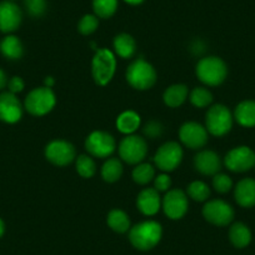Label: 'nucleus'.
<instances>
[{"label":"nucleus","instance_id":"nucleus-1","mask_svg":"<svg viewBox=\"0 0 255 255\" xmlns=\"http://www.w3.org/2000/svg\"><path fill=\"white\" fill-rule=\"evenodd\" d=\"M161 238V225L158 222L148 220L131 228L129 239L139 250H149L155 247Z\"/></svg>","mask_w":255,"mask_h":255},{"label":"nucleus","instance_id":"nucleus-2","mask_svg":"<svg viewBox=\"0 0 255 255\" xmlns=\"http://www.w3.org/2000/svg\"><path fill=\"white\" fill-rule=\"evenodd\" d=\"M197 75L200 82L209 87H217L225 80L228 75L227 64L218 56L203 58L197 64Z\"/></svg>","mask_w":255,"mask_h":255},{"label":"nucleus","instance_id":"nucleus-3","mask_svg":"<svg viewBox=\"0 0 255 255\" xmlns=\"http://www.w3.org/2000/svg\"><path fill=\"white\" fill-rule=\"evenodd\" d=\"M127 80L134 89H150L156 82V72L150 63L144 59H136L128 68Z\"/></svg>","mask_w":255,"mask_h":255},{"label":"nucleus","instance_id":"nucleus-4","mask_svg":"<svg viewBox=\"0 0 255 255\" xmlns=\"http://www.w3.org/2000/svg\"><path fill=\"white\" fill-rule=\"evenodd\" d=\"M117 69L115 55L108 49H98L93 58L92 72L95 83L102 87L107 85L113 79Z\"/></svg>","mask_w":255,"mask_h":255},{"label":"nucleus","instance_id":"nucleus-5","mask_svg":"<svg viewBox=\"0 0 255 255\" xmlns=\"http://www.w3.org/2000/svg\"><path fill=\"white\" fill-rule=\"evenodd\" d=\"M55 103L56 98L51 88L41 87L35 88L26 95L24 107L31 115L43 117V115L48 114L49 112L53 110V108L55 107Z\"/></svg>","mask_w":255,"mask_h":255},{"label":"nucleus","instance_id":"nucleus-6","mask_svg":"<svg viewBox=\"0 0 255 255\" xmlns=\"http://www.w3.org/2000/svg\"><path fill=\"white\" fill-rule=\"evenodd\" d=\"M207 129L214 136H223L230 131L233 127V117L225 105L217 104L210 108L205 119Z\"/></svg>","mask_w":255,"mask_h":255},{"label":"nucleus","instance_id":"nucleus-7","mask_svg":"<svg viewBox=\"0 0 255 255\" xmlns=\"http://www.w3.org/2000/svg\"><path fill=\"white\" fill-rule=\"evenodd\" d=\"M148 153L146 141L141 136L128 135L119 145V155L125 163L139 164L144 160Z\"/></svg>","mask_w":255,"mask_h":255},{"label":"nucleus","instance_id":"nucleus-8","mask_svg":"<svg viewBox=\"0 0 255 255\" xmlns=\"http://www.w3.org/2000/svg\"><path fill=\"white\" fill-rule=\"evenodd\" d=\"M203 215L212 224L225 227L232 223L233 218H234V209L224 200L214 199L204 205Z\"/></svg>","mask_w":255,"mask_h":255},{"label":"nucleus","instance_id":"nucleus-9","mask_svg":"<svg viewBox=\"0 0 255 255\" xmlns=\"http://www.w3.org/2000/svg\"><path fill=\"white\" fill-rule=\"evenodd\" d=\"M183 159V149L175 141H168L158 149L155 154L156 166L163 171H173Z\"/></svg>","mask_w":255,"mask_h":255},{"label":"nucleus","instance_id":"nucleus-10","mask_svg":"<svg viewBox=\"0 0 255 255\" xmlns=\"http://www.w3.org/2000/svg\"><path fill=\"white\" fill-rule=\"evenodd\" d=\"M85 149L95 158H108L115 150V139L105 131H93L87 138Z\"/></svg>","mask_w":255,"mask_h":255},{"label":"nucleus","instance_id":"nucleus-11","mask_svg":"<svg viewBox=\"0 0 255 255\" xmlns=\"http://www.w3.org/2000/svg\"><path fill=\"white\" fill-rule=\"evenodd\" d=\"M224 164L229 170L235 173L248 171L255 165V153L248 146H238L227 154Z\"/></svg>","mask_w":255,"mask_h":255},{"label":"nucleus","instance_id":"nucleus-12","mask_svg":"<svg viewBox=\"0 0 255 255\" xmlns=\"http://www.w3.org/2000/svg\"><path fill=\"white\" fill-rule=\"evenodd\" d=\"M188 198L186 194L180 189H173L169 190L163 198V209L164 213L170 219H180L188 212Z\"/></svg>","mask_w":255,"mask_h":255},{"label":"nucleus","instance_id":"nucleus-13","mask_svg":"<svg viewBox=\"0 0 255 255\" xmlns=\"http://www.w3.org/2000/svg\"><path fill=\"white\" fill-rule=\"evenodd\" d=\"M179 136L184 145L190 149L203 148L208 141L207 128L195 122H189L181 125Z\"/></svg>","mask_w":255,"mask_h":255},{"label":"nucleus","instance_id":"nucleus-14","mask_svg":"<svg viewBox=\"0 0 255 255\" xmlns=\"http://www.w3.org/2000/svg\"><path fill=\"white\" fill-rule=\"evenodd\" d=\"M45 156L58 166H65L75 159V148L65 140H54L45 148Z\"/></svg>","mask_w":255,"mask_h":255},{"label":"nucleus","instance_id":"nucleus-15","mask_svg":"<svg viewBox=\"0 0 255 255\" xmlns=\"http://www.w3.org/2000/svg\"><path fill=\"white\" fill-rule=\"evenodd\" d=\"M21 19V10L15 3L10 0L0 3V31L13 33L20 26Z\"/></svg>","mask_w":255,"mask_h":255},{"label":"nucleus","instance_id":"nucleus-16","mask_svg":"<svg viewBox=\"0 0 255 255\" xmlns=\"http://www.w3.org/2000/svg\"><path fill=\"white\" fill-rule=\"evenodd\" d=\"M23 117V107L15 94L5 92L0 94V120L14 124Z\"/></svg>","mask_w":255,"mask_h":255},{"label":"nucleus","instance_id":"nucleus-17","mask_svg":"<svg viewBox=\"0 0 255 255\" xmlns=\"http://www.w3.org/2000/svg\"><path fill=\"white\" fill-rule=\"evenodd\" d=\"M194 166L203 175H215L222 168V161L214 151L203 150L194 158Z\"/></svg>","mask_w":255,"mask_h":255},{"label":"nucleus","instance_id":"nucleus-18","mask_svg":"<svg viewBox=\"0 0 255 255\" xmlns=\"http://www.w3.org/2000/svg\"><path fill=\"white\" fill-rule=\"evenodd\" d=\"M160 195L155 188H148L140 191L136 205L144 215H154L160 209Z\"/></svg>","mask_w":255,"mask_h":255},{"label":"nucleus","instance_id":"nucleus-19","mask_svg":"<svg viewBox=\"0 0 255 255\" xmlns=\"http://www.w3.org/2000/svg\"><path fill=\"white\" fill-rule=\"evenodd\" d=\"M235 200L243 208H252L255 205V180L243 179L235 186Z\"/></svg>","mask_w":255,"mask_h":255},{"label":"nucleus","instance_id":"nucleus-20","mask_svg":"<svg viewBox=\"0 0 255 255\" xmlns=\"http://www.w3.org/2000/svg\"><path fill=\"white\" fill-rule=\"evenodd\" d=\"M0 53L9 60H18L23 56V44L16 36L8 35L0 43Z\"/></svg>","mask_w":255,"mask_h":255},{"label":"nucleus","instance_id":"nucleus-21","mask_svg":"<svg viewBox=\"0 0 255 255\" xmlns=\"http://www.w3.org/2000/svg\"><path fill=\"white\" fill-rule=\"evenodd\" d=\"M235 119L243 127H255V102L244 100L235 109Z\"/></svg>","mask_w":255,"mask_h":255},{"label":"nucleus","instance_id":"nucleus-22","mask_svg":"<svg viewBox=\"0 0 255 255\" xmlns=\"http://www.w3.org/2000/svg\"><path fill=\"white\" fill-rule=\"evenodd\" d=\"M114 49L115 53L123 59H129L135 54L136 43L134 38L129 34H119L114 39Z\"/></svg>","mask_w":255,"mask_h":255},{"label":"nucleus","instance_id":"nucleus-23","mask_svg":"<svg viewBox=\"0 0 255 255\" xmlns=\"http://www.w3.org/2000/svg\"><path fill=\"white\" fill-rule=\"evenodd\" d=\"M117 127L123 134H128V135L133 134L140 127V117L138 113L133 110H127L119 115L117 120Z\"/></svg>","mask_w":255,"mask_h":255},{"label":"nucleus","instance_id":"nucleus-24","mask_svg":"<svg viewBox=\"0 0 255 255\" xmlns=\"http://www.w3.org/2000/svg\"><path fill=\"white\" fill-rule=\"evenodd\" d=\"M188 97V88L184 84H174L164 92L163 99L168 107L178 108L185 102Z\"/></svg>","mask_w":255,"mask_h":255},{"label":"nucleus","instance_id":"nucleus-25","mask_svg":"<svg viewBox=\"0 0 255 255\" xmlns=\"http://www.w3.org/2000/svg\"><path fill=\"white\" fill-rule=\"evenodd\" d=\"M229 238L233 245L237 248H244L252 240V233L249 228L243 223H235L229 230Z\"/></svg>","mask_w":255,"mask_h":255},{"label":"nucleus","instance_id":"nucleus-26","mask_svg":"<svg viewBox=\"0 0 255 255\" xmlns=\"http://www.w3.org/2000/svg\"><path fill=\"white\" fill-rule=\"evenodd\" d=\"M108 225L117 233H125L130 228V219L127 213L120 209H114L108 215Z\"/></svg>","mask_w":255,"mask_h":255},{"label":"nucleus","instance_id":"nucleus-27","mask_svg":"<svg viewBox=\"0 0 255 255\" xmlns=\"http://www.w3.org/2000/svg\"><path fill=\"white\" fill-rule=\"evenodd\" d=\"M122 174V163H120V160H118V159L115 158L108 159L102 168V176L105 181H108V183H114V181L119 180Z\"/></svg>","mask_w":255,"mask_h":255},{"label":"nucleus","instance_id":"nucleus-28","mask_svg":"<svg viewBox=\"0 0 255 255\" xmlns=\"http://www.w3.org/2000/svg\"><path fill=\"white\" fill-rule=\"evenodd\" d=\"M118 8V0H93V9L95 15L108 19L114 15Z\"/></svg>","mask_w":255,"mask_h":255},{"label":"nucleus","instance_id":"nucleus-29","mask_svg":"<svg viewBox=\"0 0 255 255\" xmlns=\"http://www.w3.org/2000/svg\"><path fill=\"white\" fill-rule=\"evenodd\" d=\"M154 175H155V170H154L153 165L146 163L139 164V165L133 170L134 181L140 184V185H145L149 181L153 180Z\"/></svg>","mask_w":255,"mask_h":255},{"label":"nucleus","instance_id":"nucleus-30","mask_svg":"<svg viewBox=\"0 0 255 255\" xmlns=\"http://www.w3.org/2000/svg\"><path fill=\"white\" fill-rule=\"evenodd\" d=\"M188 194L195 202H205L210 195V189L205 183L197 180L188 186Z\"/></svg>","mask_w":255,"mask_h":255},{"label":"nucleus","instance_id":"nucleus-31","mask_svg":"<svg viewBox=\"0 0 255 255\" xmlns=\"http://www.w3.org/2000/svg\"><path fill=\"white\" fill-rule=\"evenodd\" d=\"M190 102L191 104L197 108H205L208 105L212 104L213 95L208 89L202 87L195 88L190 94Z\"/></svg>","mask_w":255,"mask_h":255},{"label":"nucleus","instance_id":"nucleus-32","mask_svg":"<svg viewBox=\"0 0 255 255\" xmlns=\"http://www.w3.org/2000/svg\"><path fill=\"white\" fill-rule=\"evenodd\" d=\"M77 171L83 178H92L97 171L95 161L89 155H79L77 159Z\"/></svg>","mask_w":255,"mask_h":255},{"label":"nucleus","instance_id":"nucleus-33","mask_svg":"<svg viewBox=\"0 0 255 255\" xmlns=\"http://www.w3.org/2000/svg\"><path fill=\"white\" fill-rule=\"evenodd\" d=\"M98 25H99L98 16L92 15V14H87V15H84L80 19L78 29H79V31L83 35H90V34H93L97 30Z\"/></svg>","mask_w":255,"mask_h":255},{"label":"nucleus","instance_id":"nucleus-34","mask_svg":"<svg viewBox=\"0 0 255 255\" xmlns=\"http://www.w3.org/2000/svg\"><path fill=\"white\" fill-rule=\"evenodd\" d=\"M213 186H214L215 190L218 193H228L230 189L233 188V181L227 174H215L214 178H213Z\"/></svg>","mask_w":255,"mask_h":255},{"label":"nucleus","instance_id":"nucleus-35","mask_svg":"<svg viewBox=\"0 0 255 255\" xmlns=\"http://www.w3.org/2000/svg\"><path fill=\"white\" fill-rule=\"evenodd\" d=\"M25 6L29 14L33 16H40L45 11V0H25Z\"/></svg>","mask_w":255,"mask_h":255},{"label":"nucleus","instance_id":"nucleus-36","mask_svg":"<svg viewBox=\"0 0 255 255\" xmlns=\"http://www.w3.org/2000/svg\"><path fill=\"white\" fill-rule=\"evenodd\" d=\"M144 133L145 135H148L149 138H156V136L161 135L163 133V125L159 122H155V120H151L144 128Z\"/></svg>","mask_w":255,"mask_h":255},{"label":"nucleus","instance_id":"nucleus-37","mask_svg":"<svg viewBox=\"0 0 255 255\" xmlns=\"http://www.w3.org/2000/svg\"><path fill=\"white\" fill-rule=\"evenodd\" d=\"M171 186V179L168 174H160L154 180V188L158 191H166Z\"/></svg>","mask_w":255,"mask_h":255},{"label":"nucleus","instance_id":"nucleus-38","mask_svg":"<svg viewBox=\"0 0 255 255\" xmlns=\"http://www.w3.org/2000/svg\"><path fill=\"white\" fill-rule=\"evenodd\" d=\"M9 92L13 93V94H16V93L23 92L24 89V80L21 79L20 77H13L8 82Z\"/></svg>","mask_w":255,"mask_h":255},{"label":"nucleus","instance_id":"nucleus-39","mask_svg":"<svg viewBox=\"0 0 255 255\" xmlns=\"http://www.w3.org/2000/svg\"><path fill=\"white\" fill-rule=\"evenodd\" d=\"M8 82L9 80H8V77H6L5 72L0 68V90L4 89V88L8 85Z\"/></svg>","mask_w":255,"mask_h":255},{"label":"nucleus","instance_id":"nucleus-40","mask_svg":"<svg viewBox=\"0 0 255 255\" xmlns=\"http://www.w3.org/2000/svg\"><path fill=\"white\" fill-rule=\"evenodd\" d=\"M4 232H5V224H4L3 219H1V218H0V238L3 237Z\"/></svg>","mask_w":255,"mask_h":255},{"label":"nucleus","instance_id":"nucleus-41","mask_svg":"<svg viewBox=\"0 0 255 255\" xmlns=\"http://www.w3.org/2000/svg\"><path fill=\"white\" fill-rule=\"evenodd\" d=\"M124 1L128 4H131V5H138V4L143 3L144 0H124Z\"/></svg>","mask_w":255,"mask_h":255},{"label":"nucleus","instance_id":"nucleus-42","mask_svg":"<svg viewBox=\"0 0 255 255\" xmlns=\"http://www.w3.org/2000/svg\"><path fill=\"white\" fill-rule=\"evenodd\" d=\"M53 85H54V79H53V78H51V77L46 78V79H45V87L53 88Z\"/></svg>","mask_w":255,"mask_h":255},{"label":"nucleus","instance_id":"nucleus-43","mask_svg":"<svg viewBox=\"0 0 255 255\" xmlns=\"http://www.w3.org/2000/svg\"><path fill=\"white\" fill-rule=\"evenodd\" d=\"M10 1H13V0H10Z\"/></svg>","mask_w":255,"mask_h":255},{"label":"nucleus","instance_id":"nucleus-44","mask_svg":"<svg viewBox=\"0 0 255 255\" xmlns=\"http://www.w3.org/2000/svg\"><path fill=\"white\" fill-rule=\"evenodd\" d=\"M254 166H255V165H254Z\"/></svg>","mask_w":255,"mask_h":255}]
</instances>
